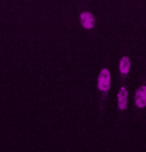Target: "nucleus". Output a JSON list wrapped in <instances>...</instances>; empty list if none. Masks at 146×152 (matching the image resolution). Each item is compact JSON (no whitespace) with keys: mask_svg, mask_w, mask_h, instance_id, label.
Wrapping results in <instances>:
<instances>
[{"mask_svg":"<svg viewBox=\"0 0 146 152\" xmlns=\"http://www.w3.org/2000/svg\"><path fill=\"white\" fill-rule=\"evenodd\" d=\"M94 23H96V21H94V17L92 15V13L88 12V11L80 13V24L83 25V28L91 30V28H94Z\"/></svg>","mask_w":146,"mask_h":152,"instance_id":"nucleus-2","label":"nucleus"},{"mask_svg":"<svg viewBox=\"0 0 146 152\" xmlns=\"http://www.w3.org/2000/svg\"><path fill=\"white\" fill-rule=\"evenodd\" d=\"M135 100L136 106L139 108H144L146 106V86H142L139 88V90L135 92Z\"/></svg>","mask_w":146,"mask_h":152,"instance_id":"nucleus-4","label":"nucleus"},{"mask_svg":"<svg viewBox=\"0 0 146 152\" xmlns=\"http://www.w3.org/2000/svg\"><path fill=\"white\" fill-rule=\"evenodd\" d=\"M130 68H131V60H130L129 57L123 56L120 59V62H119V70H120V72L122 75H126V73H129Z\"/></svg>","mask_w":146,"mask_h":152,"instance_id":"nucleus-5","label":"nucleus"},{"mask_svg":"<svg viewBox=\"0 0 146 152\" xmlns=\"http://www.w3.org/2000/svg\"><path fill=\"white\" fill-rule=\"evenodd\" d=\"M128 102H129V93L128 90L125 89L124 86H121L118 93V107L119 110L124 111L128 107Z\"/></svg>","mask_w":146,"mask_h":152,"instance_id":"nucleus-3","label":"nucleus"},{"mask_svg":"<svg viewBox=\"0 0 146 152\" xmlns=\"http://www.w3.org/2000/svg\"><path fill=\"white\" fill-rule=\"evenodd\" d=\"M111 88V75L107 68L101 69L98 77V89L103 92H108Z\"/></svg>","mask_w":146,"mask_h":152,"instance_id":"nucleus-1","label":"nucleus"}]
</instances>
